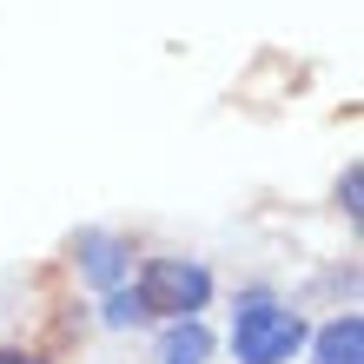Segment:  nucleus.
I'll return each instance as SVG.
<instances>
[{"label":"nucleus","instance_id":"1","mask_svg":"<svg viewBox=\"0 0 364 364\" xmlns=\"http://www.w3.org/2000/svg\"><path fill=\"white\" fill-rule=\"evenodd\" d=\"M305 318L291 305H278L272 291H245L239 311H232V358L239 364H291L305 345Z\"/></svg>","mask_w":364,"mask_h":364},{"label":"nucleus","instance_id":"2","mask_svg":"<svg viewBox=\"0 0 364 364\" xmlns=\"http://www.w3.org/2000/svg\"><path fill=\"white\" fill-rule=\"evenodd\" d=\"M133 291H139L146 318H173L179 325V318H199L212 305V272L199 259H146Z\"/></svg>","mask_w":364,"mask_h":364},{"label":"nucleus","instance_id":"3","mask_svg":"<svg viewBox=\"0 0 364 364\" xmlns=\"http://www.w3.org/2000/svg\"><path fill=\"white\" fill-rule=\"evenodd\" d=\"M73 252H80V272H87V285H100V291L126 285V272H133V259H126V245L113 239V232H80Z\"/></svg>","mask_w":364,"mask_h":364},{"label":"nucleus","instance_id":"4","mask_svg":"<svg viewBox=\"0 0 364 364\" xmlns=\"http://www.w3.org/2000/svg\"><path fill=\"white\" fill-rule=\"evenodd\" d=\"M311 345H318V364H364V318L358 311H338Z\"/></svg>","mask_w":364,"mask_h":364},{"label":"nucleus","instance_id":"5","mask_svg":"<svg viewBox=\"0 0 364 364\" xmlns=\"http://www.w3.org/2000/svg\"><path fill=\"white\" fill-rule=\"evenodd\" d=\"M212 358V331L199 318H179V325H166L159 338V364H205Z\"/></svg>","mask_w":364,"mask_h":364},{"label":"nucleus","instance_id":"6","mask_svg":"<svg viewBox=\"0 0 364 364\" xmlns=\"http://www.w3.org/2000/svg\"><path fill=\"white\" fill-rule=\"evenodd\" d=\"M106 325H113V331H133V325H146L139 291H126V285H113V291H106Z\"/></svg>","mask_w":364,"mask_h":364},{"label":"nucleus","instance_id":"7","mask_svg":"<svg viewBox=\"0 0 364 364\" xmlns=\"http://www.w3.org/2000/svg\"><path fill=\"white\" fill-rule=\"evenodd\" d=\"M338 199H345V212H351V219H358V199H364V173H358V166H351V173H345V192H338Z\"/></svg>","mask_w":364,"mask_h":364},{"label":"nucleus","instance_id":"8","mask_svg":"<svg viewBox=\"0 0 364 364\" xmlns=\"http://www.w3.org/2000/svg\"><path fill=\"white\" fill-rule=\"evenodd\" d=\"M0 364H40L33 351H0Z\"/></svg>","mask_w":364,"mask_h":364}]
</instances>
